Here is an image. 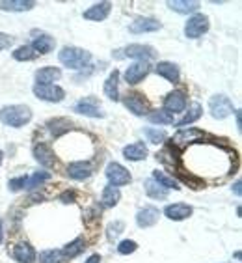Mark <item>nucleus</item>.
<instances>
[{
    "label": "nucleus",
    "instance_id": "nucleus-26",
    "mask_svg": "<svg viewBox=\"0 0 242 263\" xmlns=\"http://www.w3.org/2000/svg\"><path fill=\"white\" fill-rule=\"evenodd\" d=\"M201 112H203V108H201V105L199 103H192L190 106H188V110L185 112V116L179 120V122L175 123L177 127H187L188 123H194L196 120H199L201 118Z\"/></svg>",
    "mask_w": 242,
    "mask_h": 263
},
{
    "label": "nucleus",
    "instance_id": "nucleus-7",
    "mask_svg": "<svg viewBox=\"0 0 242 263\" xmlns=\"http://www.w3.org/2000/svg\"><path fill=\"white\" fill-rule=\"evenodd\" d=\"M209 30V17L203 13H196L188 19V23L185 25V35L190 40H197L199 35H203Z\"/></svg>",
    "mask_w": 242,
    "mask_h": 263
},
{
    "label": "nucleus",
    "instance_id": "nucleus-1",
    "mask_svg": "<svg viewBox=\"0 0 242 263\" xmlns=\"http://www.w3.org/2000/svg\"><path fill=\"white\" fill-rule=\"evenodd\" d=\"M30 120H32V110L30 106L26 105H10V106H4L0 110V122L4 123V125L15 127V129L25 127Z\"/></svg>",
    "mask_w": 242,
    "mask_h": 263
},
{
    "label": "nucleus",
    "instance_id": "nucleus-2",
    "mask_svg": "<svg viewBox=\"0 0 242 263\" xmlns=\"http://www.w3.org/2000/svg\"><path fill=\"white\" fill-rule=\"evenodd\" d=\"M60 62L69 69H82L84 66H88V62L91 60V54L80 47H64L58 54Z\"/></svg>",
    "mask_w": 242,
    "mask_h": 263
},
{
    "label": "nucleus",
    "instance_id": "nucleus-41",
    "mask_svg": "<svg viewBox=\"0 0 242 263\" xmlns=\"http://www.w3.org/2000/svg\"><path fill=\"white\" fill-rule=\"evenodd\" d=\"M11 43H13V37L4 32H0V51H4V49H10Z\"/></svg>",
    "mask_w": 242,
    "mask_h": 263
},
{
    "label": "nucleus",
    "instance_id": "nucleus-45",
    "mask_svg": "<svg viewBox=\"0 0 242 263\" xmlns=\"http://www.w3.org/2000/svg\"><path fill=\"white\" fill-rule=\"evenodd\" d=\"M235 116H237V129H238V131H240V129H242V122H240V110H237V112H235Z\"/></svg>",
    "mask_w": 242,
    "mask_h": 263
},
{
    "label": "nucleus",
    "instance_id": "nucleus-16",
    "mask_svg": "<svg viewBox=\"0 0 242 263\" xmlns=\"http://www.w3.org/2000/svg\"><path fill=\"white\" fill-rule=\"evenodd\" d=\"M158 217H160V211L156 208H144L136 213V224L140 228H151L158 222Z\"/></svg>",
    "mask_w": 242,
    "mask_h": 263
},
{
    "label": "nucleus",
    "instance_id": "nucleus-30",
    "mask_svg": "<svg viewBox=\"0 0 242 263\" xmlns=\"http://www.w3.org/2000/svg\"><path fill=\"white\" fill-rule=\"evenodd\" d=\"M84 248H86V245H84V239L76 237L73 243H69L67 247H64V250H60V252H62V256H64V258L71 259V258H76V256H78Z\"/></svg>",
    "mask_w": 242,
    "mask_h": 263
},
{
    "label": "nucleus",
    "instance_id": "nucleus-46",
    "mask_svg": "<svg viewBox=\"0 0 242 263\" xmlns=\"http://www.w3.org/2000/svg\"><path fill=\"white\" fill-rule=\"evenodd\" d=\"M2 239H4V232H2V220H0V245H2Z\"/></svg>",
    "mask_w": 242,
    "mask_h": 263
},
{
    "label": "nucleus",
    "instance_id": "nucleus-10",
    "mask_svg": "<svg viewBox=\"0 0 242 263\" xmlns=\"http://www.w3.org/2000/svg\"><path fill=\"white\" fill-rule=\"evenodd\" d=\"M149 71H151V66H149V62H134L132 66L127 67L125 71V81L129 84H138L149 75Z\"/></svg>",
    "mask_w": 242,
    "mask_h": 263
},
{
    "label": "nucleus",
    "instance_id": "nucleus-27",
    "mask_svg": "<svg viewBox=\"0 0 242 263\" xmlns=\"http://www.w3.org/2000/svg\"><path fill=\"white\" fill-rule=\"evenodd\" d=\"M144 189H146V194L153 200H166L168 191L164 187H160L155 179H146L144 181Z\"/></svg>",
    "mask_w": 242,
    "mask_h": 263
},
{
    "label": "nucleus",
    "instance_id": "nucleus-28",
    "mask_svg": "<svg viewBox=\"0 0 242 263\" xmlns=\"http://www.w3.org/2000/svg\"><path fill=\"white\" fill-rule=\"evenodd\" d=\"M35 6L32 0H4L0 2V8L4 11H28Z\"/></svg>",
    "mask_w": 242,
    "mask_h": 263
},
{
    "label": "nucleus",
    "instance_id": "nucleus-33",
    "mask_svg": "<svg viewBox=\"0 0 242 263\" xmlns=\"http://www.w3.org/2000/svg\"><path fill=\"white\" fill-rule=\"evenodd\" d=\"M153 179H155L160 187L166 189V191H168V189H175V191H179V189H181V187H179V183H177L173 177L166 176V174L160 172V170H155V172H153Z\"/></svg>",
    "mask_w": 242,
    "mask_h": 263
},
{
    "label": "nucleus",
    "instance_id": "nucleus-8",
    "mask_svg": "<svg viewBox=\"0 0 242 263\" xmlns=\"http://www.w3.org/2000/svg\"><path fill=\"white\" fill-rule=\"evenodd\" d=\"M34 96L41 101L47 103H60L66 97V91L62 90L60 86L54 84H35L34 86Z\"/></svg>",
    "mask_w": 242,
    "mask_h": 263
},
{
    "label": "nucleus",
    "instance_id": "nucleus-3",
    "mask_svg": "<svg viewBox=\"0 0 242 263\" xmlns=\"http://www.w3.org/2000/svg\"><path fill=\"white\" fill-rule=\"evenodd\" d=\"M209 110H211V116L214 118V120H226L229 114H233V103L227 96L218 93V96L211 97Z\"/></svg>",
    "mask_w": 242,
    "mask_h": 263
},
{
    "label": "nucleus",
    "instance_id": "nucleus-12",
    "mask_svg": "<svg viewBox=\"0 0 242 263\" xmlns=\"http://www.w3.org/2000/svg\"><path fill=\"white\" fill-rule=\"evenodd\" d=\"M164 110H168V112H183L185 108H187V93L183 90H175V91H172L170 96L164 99Z\"/></svg>",
    "mask_w": 242,
    "mask_h": 263
},
{
    "label": "nucleus",
    "instance_id": "nucleus-11",
    "mask_svg": "<svg viewBox=\"0 0 242 263\" xmlns=\"http://www.w3.org/2000/svg\"><path fill=\"white\" fill-rule=\"evenodd\" d=\"M93 174V168L88 161H76V162H71L69 166H67V176L71 179H76V181H84L88 177Z\"/></svg>",
    "mask_w": 242,
    "mask_h": 263
},
{
    "label": "nucleus",
    "instance_id": "nucleus-36",
    "mask_svg": "<svg viewBox=\"0 0 242 263\" xmlns=\"http://www.w3.org/2000/svg\"><path fill=\"white\" fill-rule=\"evenodd\" d=\"M49 179H51V174L49 172H35L30 179H26L25 189H37V187H41L45 181H49Z\"/></svg>",
    "mask_w": 242,
    "mask_h": 263
},
{
    "label": "nucleus",
    "instance_id": "nucleus-47",
    "mask_svg": "<svg viewBox=\"0 0 242 263\" xmlns=\"http://www.w3.org/2000/svg\"><path fill=\"white\" fill-rule=\"evenodd\" d=\"M2 157H4V155H2V152H0V164H2Z\"/></svg>",
    "mask_w": 242,
    "mask_h": 263
},
{
    "label": "nucleus",
    "instance_id": "nucleus-34",
    "mask_svg": "<svg viewBox=\"0 0 242 263\" xmlns=\"http://www.w3.org/2000/svg\"><path fill=\"white\" fill-rule=\"evenodd\" d=\"M35 56H37V52H35L30 45H23V47H19V49H15V52H13V58H15L17 62H30V60H34Z\"/></svg>",
    "mask_w": 242,
    "mask_h": 263
},
{
    "label": "nucleus",
    "instance_id": "nucleus-31",
    "mask_svg": "<svg viewBox=\"0 0 242 263\" xmlns=\"http://www.w3.org/2000/svg\"><path fill=\"white\" fill-rule=\"evenodd\" d=\"M47 127L51 129L54 137H62L64 133H67L71 129V122L66 120V118H56V120H51V122L47 123Z\"/></svg>",
    "mask_w": 242,
    "mask_h": 263
},
{
    "label": "nucleus",
    "instance_id": "nucleus-24",
    "mask_svg": "<svg viewBox=\"0 0 242 263\" xmlns=\"http://www.w3.org/2000/svg\"><path fill=\"white\" fill-rule=\"evenodd\" d=\"M156 75L170 82H179V67L175 64H172V62H160L156 66Z\"/></svg>",
    "mask_w": 242,
    "mask_h": 263
},
{
    "label": "nucleus",
    "instance_id": "nucleus-22",
    "mask_svg": "<svg viewBox=\"0 0 242 263\" xmlns=\"http://www.w3.org/2000/svg\"><path fill=\"white\" fill-rule=\"evenodd\" d=\"M13 258L19 263H34L35 261V250L28 243H19L13 248Z\"/></svg>",
    "mask_w": 242,
    "mask_h": 263
},
{
    "label": "nucleus",
    "instance_id": "nucleus-35",
    "mask_svg": "<svg viewBox=\"0 0 242 263\" xmlns=\"http://www.w3.org/2000/svg\"><path fill=\"white\" fill-rule=\"evenodd\" d=\"M144 135H146L147 140L151 142V144H162V142L166 140V133L162 131V129H155V127H146Z\"/></svg>",
    "mask_w": 242,
    "mask_h": 263
},
{
    "label": "nucleus",
    "instance_id": "nucleus-18",
    "mask_svg": "<svg viewBox=\"0 0 242 263\" xmlns=\"http://www.w3.org/2000/svg\"><path fill=\"white\" fill-rule=\"evenodd\" d=\"M164 215H166L170 220L179 222V220H185V218L190 217L192 208L188 203H172V205H168V208L164 209Z\"/></svg>",
    "mask_w": 242,
    "mask_h": 263
},
{
    "label": "nucleus",
    "instance_id": "nucleus-44",
    "mask_svg": "<svg viewBox=\"0 0 242 263\" xmlns=\"http://www.w3.org/2000/svg\"><path fill=\"white\" fill-rule=\"evenodd\" d=\"M233 191H235V194H237V196H240V194H242V191H240V181H237L235 185H233Z\"/></svg>",
    "mask_w": 242,
    "mask_h": 263
},
{
    "label": "nucleus",
    "instance_id": "nucleus-23",
    "mask_svg": "<svg viewBox=\"0 0 242 263\" xmlns=\"http://www.w3.org/2000/svg\"><path fill=\"white\" fill-rule=\"evenodd\" d=\"M62 77V71L58 69V67H41L37 73H35V81H37V84H52V82H56L58 79Z\"/></svg>",
    "mask_w": 242,
    "mask_h": 263
},
{
    "label": "nucleus",
    "instance_id": "nucleus-4",
    "mask_svg": "<svg viewBox=\"0 0 242 263\" xmlns=\"http://www.w3.org/2000/svg\"><path fill=\"white\" fill-rule=\"evenodd\" d=\"M119 54H116L117 58H136L138 62H147L155 58V49L149 45H140V43H132V45H127L125 49H121V51H116Z\"/></svg>",
    "mask_w": 242,
    "mask_h": 263
},
{
    "label": "nucleus",
    "instance_id": "nucleus-25",
    "mask_svg": "<svg viewBox=\"0 0 242 263\" xmlns=\"http://www.w3.org/2000/svg\"><path fill=\"white\" fill-rule=\"evenodd\" d=\"M117 82H119V73L114 69L105 82V96L108 97V99H112V101H117V99H119V88H117Z\"/></svg>",
    "mask_w": 242,
    "mask_h": 263
},
{
    "label": "nucleus",
    "instance_id": "nucleus-15",
    "mask_svg": "<svg viewBox=\"0 0 242 263\" xmlns=\"http://www.w3.org/2000/svg\"><path fill=\"white\" fill-rule=\"evenodd\" d=\"M125 106L129 110L134 114V116H147L149 112V106H147V101L138 93H131V96L125 97Z\"/></svg>",
    "mask_w": 242,
    "mask_h": 263
},
{
    "label": "nucleus",
    "instance_id": "nucleus-43",
    "mask_svg": "<svg viewBox=\"0 0 242 263\" xmlns=\"http://www.w3.org/2000/svg\"><path fill=\"white\" fill-rule=\"evenodd\" d=\"M84 263H101V256H99V254H93V256H90Z\"/></svg>",
    "mask_w": 242,
    "mask_h": 263
},
{
    "label": "nucleus",
    "instance_id": "nucleus-42",
    "mask_svg": "<svg viewBox=\"0 0 242 263\" xmlns=\"http://www.w3.org/2000/svg\"><path fill=\"white\" fill-rule=\"evenodd\" d=\"M60 200L64 203H73V202H75V193H69V191H66V193L60 196Z\"/></svg>",
    "mask_w": 242,
    "mask_h": 263
},
{
    "label": "nucleus",
    "instance_id": "nucleus-13",
    "mask_svg": "<svg viewBox=\"0 0 242 263\" xmlns=\"http://www.w3.org/2000/svg\"><path fill=\"white\" fill-rule=\"evenodd\" d=\"M162 25L156 19H151V17H142V19H136L134 23L129 25V32L132 34H144V32H156L160 30Z\"/></svg>",
    "mask_w": 242,
    "mask_h": 263
},
{
    "label": "nucleus",
    "instance_id": "nucleus-17",
    "mask_svg": "<svg viewBox=\"0 0 242 263\" xmlns=\"http://www.w3.org/2000/svg\"><path fill=\"white\" fill-rule=\"evenodd\" d=\"M34 157H35V161L39 162L41 166H45V168L54 166V162H56L54 152H52L47 144H41V142L34 146Z\"/></svg>",
    "mask_w": 242,
    "mask_h": 263
},
{
    "label": "nucleus",
    "instance_id": "nucleus-38",
    "mask_svg": "<svg viewBox=\"0 0 242 263\" xmlns=\"http://www.w3.org/2000/svg\"><path fill=\"white\" fill-rule=\"evenodd\" d=\"M138 250V243L136 241H131V239H125V241H121L119 245H117V252L121 254V256H129V254L136 252Z\"/></svg>",
    "mask_w": 242,
    "mask_h": 263
},
{
    "label": "nucleus",
    "instance_id": "nucleus-32",
    "mask_svg": "<svg viewBox=\"0 0 242 263\" xmlns=\"http://www.w3.org/2000/svg\"><path fill=\"white\" fill-rule=\"evenodd\" d=\"M147 120L151 123H158V125H170V123H173V114L168 110H155L151 114H147Z\"/></svg>",
    "mask_w": 242,
    "mask_h": 263
},
{
    "label": "nucleus",
    "instance_id": "nucleus-14",
    "mask_svg": "<svg viewBox=\"0 0 242 263\" xmlns=\"http://www.w3.org/2000/svg\"><path fill=\"white\" fill-rule=\"evenodd\" d=\"M32 49H34L37 54H49L51 51H54L56 47V40L49 34H35L34 41H32Z\"/></svg>",
    "mask_w": 242,
    "mask_h": 263
},
{
    "label": "nucleus",
    "instance_id": "nucleus-5",
    "mask_svg": "<svg viewBox=\"0 0 242 263\" xmlns=\"http://www.w3.org/2000/svg\"><path fill=\"white\" fill-rule=\"evenodd\" d=\"M106 179L110 183L112 187H123V185H129L131 183V174L125 166H121L119 162H110L105 170Z\"/></svg>",
    "mask_w": 242,
    "mask_h": 263
},
{
    "label": "nucleus",
    "instance_id": "nucleus-6",
    "mask_svg": "<svg viewBox=\"0 0 242 263\" xmlns=\"http://www.w3.org/2000/svg\"><path fill=\"white\" fill-rule=\"evenodd\" d=\"M205 137V133L201 131V129H196V127H183V129H179V131L173 135L172 138V144L173 147H187L190 146V144H194V142H197L199 138Z\"/></svg>",
    "mask_w": 242,
    "mask_h": 263
},
{
    "label": "nucleus",
    "instance_id": "nucleus-21",
    "mask_svg": "<svg viewBox=\"0 0 242 263\" xmlns=\"http://www.w3.org/2000/svg\"><path fill=\"white\" fill-rule=\"evenodd\" d=\"M168 8L177 11V13L188 15V13H196L199 10V2H196V0H170Z\"/></svg>",
    "mask_w": 242,
    "mask_h": 263
},
{
    "label": "nucleus",
    "instance_id": "nucleus-19",
    "mask_svg": "<svg viewBox=\"0 0 242 263\" xmlns=\"http://www.w3.org/2000/svg\"><path fill=\"white\" fill-rule=\"evenodd\" d=\"M112 4L110 2H99V4L91 6L84 11V19L88 21H105L106 17L110 15Z\"/></svg>",
    "mask_w": 242,
    "mask_h": 263
},
{
    "label": "nucleus",
    "instance_id": "nucleus-9",
    "mask_svg": "<svg viewBox=\"0 0 242 263\" xmlns=\"http://www.w3.org/2000/svg\"><path fill=\"white\" fill-rule=\"evenodd\" d=\"M75 112L82 114V116H90V118H105V112H103L101 105L97 103V99L93 97H84L75 105Z\"/></svg>",
    "mask_w": 242,
    "mask_h": 263
},
{
    "label": "nucleus",
    "instance_id": "nucleus-40",
    "mask_svg": "<svg viewBox=\"0 0 242 263\" xmlns=\"http://www.w3.org/2000/svg\"><path fill=\"white\" fill-rule=\"evenodd\" d=\"M8 187H10L11 193H17V191H21V189L26 187V177L21 176V177H15V179H10Z\"/></svg>",
    "mask_w": 242,
    "mask_h": 263
},
{
    "label": "nucleus",
    "instance_id": "nucleus-29",
    "mask_svg": "<svg viewBox=\"0 0 242 263\" xmlns=\"http://www.w3.org/2000/svg\"><path fill=\"white\" fill-rule=\"evenodd\" d=\"M119 198H121L119 189L108 185V187H105V191H103L101 202H103V205H105V208H114V205H117Z\"/></svg>",
    "mask_w": 242,
    "mask_h": 263
},
{
    "label": "nucleus",
    "instance_id": "nucleus-37",
    "mask_svg": "<svg viewBox=\"0 0 242 263\" xmlns=\"http://www.w3.org/2000/svg\"><path fill=\"white\" fill-rule=\"evenodd\" d=\"M41 263H62L64 261V256H62L60 250H45V252L39 254Z\"/></svg>",
    "mask_w": 242,
    "mask_h": 263
},
{
    "label": "nucleus",
    "instance_id": "nucleus-39",
    "mask_svg": "<svg viewBox=\"0 0 242 263\" xmlns=\"http://www.w3.org/2000/svg\"><path fill=\"white\" fill-rule=\"evenodd\" d=\"M123 230H125V224L121 222V220H116V222H112L110 226L106 228V237L110 239V241H114L116 237H119Z\"/></svg>",
    "mask_w": 242,
    "mask_h": 263
},
{
    "label": "nucleus",
    "instance_id": "nucleus-20",
    "mask_svg": "<svg viewBox=\"0 0 242 263\" xmlns=\"http://www.w3.org/2000/svg\"><path fill=\"white\" fill-rule=\"evenodd\" d=\"M123 155H125L127 161H144L147 157V147L144 142H134V144H129V146L123 147Z\"/></svg>",
    "mask_w": 242,
    "mask_h": 263
}]
</instances>
